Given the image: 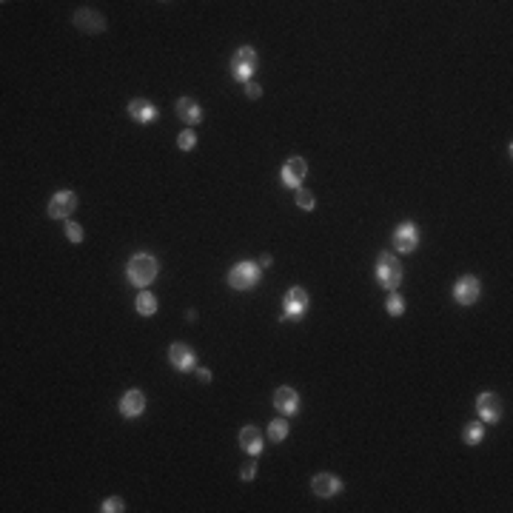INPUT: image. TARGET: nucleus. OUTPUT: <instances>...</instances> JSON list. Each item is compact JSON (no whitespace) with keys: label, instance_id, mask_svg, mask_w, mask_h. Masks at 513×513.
<instances>
[{"label":"nucleus","instance_id":"f8f14e48","mask_svg":"<svg viewBox=\"0 0 513 513\" xmlns=\"http://www.w3.org/2000/svg\"><path fill=\"white\" fill-rule=\"evenodd\" d=\"M74 208H77V197H74L72 192H58L55 197L49 200V214H51L55 220H66Z\"/></svg>","mask_w":513,"mask_h":513},{"label":"nucleus","instance_id":"1a4fd4ad","mask_svg":"<svg viewBox=\"0 0 513 513\" xmlns=\"http://www.w3.org/2000/svg\"><path fill=\"white\" fill-rule=\"evenodd\" d=\"M169 362L177 368V371H194V365H197V357H194V351L188 348L185 342H174L171 348H169Z\"/></svg>","mask_w":513,"mask_h":513},{"label":"nucleus","instance_id":"c756f323","mask_svg":"<svg viewBox=\"0 0 513 513\" xmlns=\"http://www.w3.org/2000/svg\"><path fill=\"white\" fill-rule=\"evenodd\" d=\"M260 265H262V268H271V257H268V254H262V260H260Z\"/></svg>","mask_w":513,"mask_h":513},{"label":"nucleus","instance_id":"f3484780","mask_svg":"<svg viewBox=\"0 0 513 513\" xmlns=\"http://www.w3.org/2000/svg\"><path fill=\"white\" fill-rule=\"evenodd\" d=\"M177 117H180L183 123H188V126L200 123V120H203L200 103H197L194 97H180V100H177Z\"/></svg>","mask_w":513,"mask_h":513},{"label":"nucleus","instance_id":"0eeeda50","mask_svg":"<svg viewBox=\"0 0 513 513\" xmlns=\"http://www.w3.org/2000/svg\"><path fill=\"white\" fill-rule=\"evenodd\" d=\"M479 291H482L479 288V280L471 277V274H465V277H459L456 285H453V300L459 305H473L479 300Z\"/></svg>","mask_w":513,"mask_h":513},{"label":"nucleus","instance_id":"7ed1b4c3","mask_svg":"<svg viewBox=\"0 0 513 513\" xmlns=\"http://www.w3.org/2000/svg\"><path fill=\"white\" fill-rule=\"evenodd\" d=\"M257 63H260V58H257V49H254V46L237 49V51H234V60H231V74H234V80H239V83H249L251 74L257 72Z\"/></svg>","mask_w":513,"mask_h":513},{"label":"nucleus","instance_id":"5701e85b","mask_svg":"<svg viewBox=\"0 0 513 513\" xmlns=\"http://www.w3.org/2000/svg\"><path fill=\"white\" fill-rule=\"evenodd\" d=\"M385 308H388V314H391V317H402V314H405V300H402V296H399L396 291H391Z\"/></svg>","mask_w":513,"mask_h":513},{"label":"nucleus","instance_id":"2eb2a0df","mask_svg":"<svg viewBox=\"0 0 513 513\" xmlns=\"http://www.w3.org/2000/svg\"><path fill=\"white\" fill-rule=\"evenodd\" d=\"M128 115H131V120H134V123L149 126V123H154V120H157V106H154V103H149V100H143V97H134V100L128 103Z\"/></svg>","mask_w":513,"mask_h":513},{"label":"nucleus","instance_id":"f03ea898","mask_svg":"<svg viewBox=\"0 0 513 513\" xmlns=\"http://www.w3.org/2000/svg\"><path fill=\"white\" fill-rule=\"evenodd\" d=\"M376 280H380V285L388 288V291H396L399 288V283H402V265H399V260L391 251H382L380 260H376Z\"/></svg>","mask_w":513,"mask_h":513},{"label":"nucleus","instance_id":"412c9836","mask_svg":"<svg viewBox=\"0 0 513 513\" xmlns=\"http://www.w3.org/2000/svg\"><path fill=\"white\" fill-rule=\"evenodd\" d=\"M268 437H271L274 442H283L288 437V422L285 419H274L271 425H268Z\"/></svg>","mask_w":513,"mask_h":513},{"label":"nucleus","instance_id":"4468645a","mask_svg":"<svg viewBox=\"0 0 513 513\" xmlns=\"http://www.w3.org/2000/svg\"><path fill=\"white\" fill-rule=\"evenodd\" d=\"M274 408H277L280 414H285V417L296 414V411H300V394H296L294 388H288V385L277 388V391H274Z\"/></svg>","mask_w":513,"mask_h":513},{"label":"nucleus","instance_id":"c85d7f7f","mask_svg":"<svg viewBox=\"0 0 513 513\" xmlns=\"http://www.w3.org/2000/svg\"><path fill=\"white\" fill-rule=\"evenodd\" d=\"M197 380L200 382H211V371L208 368H197Z\"/></svg>","mask_w":513,"mask_h":513},{"label":"nucleus","instance_id":"b1692460","mask_svg":"<svg viewBox=\"0 0 513 513\" xmlns=\"http://www.w3.org/2000/svg\"><path fill=\"white\" fill-rule=\"evenodd\" d=\"M177 146H180L183 151H192V149L197 146V134H194L192 128H185V131L180 134V137H177Z\"/></svg>","mask_w":513,"mask_h":513},{"label":"nucleus","instance_id":"4be33fe9","mask_svg":"<svg viewBox=\"0 0 513 513\" xmlns=\"http://www.w3.org/2000/svg\"><path fill=\"white\" fill-rule=\"evenodd\" d=\"M294 200H296V205H300L303 211H314V205H317V200H314V194L308 192V188H296Z\"/></svg>","mask_w":513,"mask_h":513},{"label":"nucleus","instance_id":"6e6552de","mask_svg":"<svg viewBox=\"0 0 513 513\" xmlns=\"http://www.w3.org/2000/svg\"><path fill=\"white\" fill-rule=\"evenodd\" d=\"M394 246H396V251H402V254H411V251L419 246V228H417V223H402V226H396V231H394Z\"/></svg>","mask_w":513,"mask_h":513},{"label":"nucleus","instance_id":"a211bd4d","mask_svg":"<svg viewBox=\"0 0 513 513\" xmlns=\"http://www.w3.org/2000/svg\"><path fill=\"white\" fill-rule=\"evenodd\" d=\"M239 445H242V451H246V453L260 456L262 453V434H260L254 425H246V428L239 430Z\"/></svg>","mask_w":513,"mask_h":513},{"label":"nucleus","instance_id":"9b49d317","mask_svg":"<svg viewBox=\"0 0 513 513\" xmlns=\"http://www.w3.org/2000/svg\"><path fill=\"white\" fill-rule=\"evenodd\" d=\"M305 174H308V163H305L303 157H291L288 163L283 166V183L288 188H300L303 180H305Z\"/></svg>","mask_w":513,"mask_h":513},{"label":"nucleus","instance_id":"cd10ccee","mask_svg":"<svg viewBox=\"0 0 513 513\" xmlns=\"http://www.w3.org/2000/svg\"><path fill=\"white\" fill-rule=\"evenodd\" d=\"M246 94H249L251 100H257V97L262 94V89H260V86L254 83V80H249V83H246Z\"/></svg>","mask_w":513,"mask_h":513},{"label":"nucleus","instance_id":"39448f33","mask_svg":"<svg viewBox=\"0 0 513 513\" xmlns=\"http://www.w3.org/2000/svg\"><path fill=\"white\" fill-rule=\"evenodd\" d=\"M305 311H308V291L300 288V285H294L285 294V300H283V322L300 319V317H305Z\"/></svg>","mask_w":513,"mask_h":513},{"label":"nucleus","instance_id":"9d476101","mask_svg":"<svg viewBox=\"0 0 513 513\" xmlns=\"http://www.w3.org/2000/svg\"><path fill=\"white\" fill-rule=\"evenodd\" d=\"M143 411H146V394H143L140 388L126 391L123 399H120V414H123L126 419H134V417H140Z\"/></svg>","mask_w":513,"mask_h":513},{"label":"nucleus","instance_id":"423d86ee","mask_svg":"<svg viewBox=\"0 0 513 513\" xmlns=\"http://www.w3.org/2000/svg\"><path fill=\"white\" fill-rule=\"evenodd\" d=\"M476 411H479L482 422L494 425V422H499V417H502V399H499L494 391H485V394H479V399H476Z\"/></svg>","mask_w":513,"mask_h":513},{"label":"nucleus","instance_id":"393cba45","mask_svg":"<svg viewBox=\"0 0 513 513\" xmlns=\"http://www.w3.org/2000/svg\"><path fill=\"white\" fill-rule=\"evenodd\" d=\"M123 507H126V505H123V499H120V496H109V499H106V502L100 505V510H103V513H120Z\"/></svg>","mask_w":513,"mask_h":513},{"label":"nucleus","instance_id":"ddd939ff","mask_svg":"<svg viewBox=\"0 0 513 513\" xmlns=\"http://www.w3.org/2000/svg\"><path fill=\"white\" fill-rule=\"evenodd\" d=\"M311 488H314L317 496L331 499V496H337V494L342 491V482H339V476H334V473H317V476L311 479Z\"/></svg>","mask_w":513,"mask_h":513},{"label":"nucleus","instance_id":"f257e3e1","mask_svg":"<svg viewBox=\"0 0 513 513\" xmlns=\"http://www.w3.org/2000/svg\"><path fill=\"white\" fill-rule=\"evenodd\" d=\"M157 271H160V265H157V260L151 257V254H134L131 260H128V265H126V274H128V280L137 285L140 291L143 288H149L151 283H154V277H157Z\"/></svg>","mask_w":513,"mask_h":513},{"label":"nucleus","instance_id":"bb28decb","mask_svg":"<svg viewBox=\"0 0 513 513\" xmlns=\"http://www.w3.org/2000/svg\"><path fill=\"white\" fill-rule=\"evenodd\" d=\"M239 476H242V479H254V476H257V462H249V465H242Z\"/></svg>","mask_w":513,"mask_h":513},{"label":"nucleus","instance_id":"aec40b11","mask_svg":"<svg viewBox=\"0 0 513 513\" xmlns=\"http://www.w3.org/2000/svg\"><path fill=\"white\" fill-rule=\"evenodd\" d=\"M462 439L465 445H479L485 439V422H468L462 428Z\"/></svg>","mask_w":513,"mask_h":513},{"label":"nucleus","instance_id":"20e7f679","mask_svg":"<svg viewBox=\"0 0 513 513\" xmlns=\"http://www.w3.org/2000/svg\"><path fill=\"white\" fill-rule=\"evenodd\" d=\"M257 283H260V268H257V262L242 260V262H237L231 271H228V285H231L234 291H251Z\"/></svg>","mask_w":513,"mask_h":513},{"label":"nucleus","instance_id":"6ab92c4d","mask_svg":"<svg viewBox=\"0 0 513 513\" xmlns=\"http://www.w3.org/2000/svg\"><path fill=\"white\" fill-rule=\"evenodd\" d=\"M134 308H137V314H143V317H151V314H157V296L151 294V291H140L137 294V300H134Z\"/></svg>","mask_w":513,"mask_h":513},{"label":"nucleus","instance_id":"dca6fc26","mask_svg":"<svg viewBox=\"0 0 513 513\" xmlns=\"http://www.w3.org/2000/svg\"><path fill=\"white\" fill-rule=\"evenodd\" d=\"M74 26H77V29H83V32H89V35H94V32L106 29V20L94 9H80V12H74Z\"/></svg>","mask_w":513,"mask_h":513},{"label":"nucleus","instance_id":"a878e982","mask_svg":"<svg viewBox=\"0 0 513 513\" xmlns=\"http://www.w3.org/2000/svg\"><path fill=\"white\" fill-rule=\"evenodd\" d=\"M66 237L72 242H80V239H83V228H80L74 220H66Z\"/></svg>","mask_w":513,"mask_h":513}]
</instances>
